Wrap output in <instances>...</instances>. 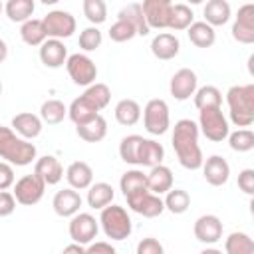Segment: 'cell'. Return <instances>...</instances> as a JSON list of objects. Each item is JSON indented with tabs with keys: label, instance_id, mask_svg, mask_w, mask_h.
<instances>
[{
	"label": "cell",
	"instance_id": "cell-1",
	"mask_svg": "<svg viewBox=\"0 0 254 254\" xmlns=\"http://www.w3.org/2000/svg\"><path fill=\"white\" fill-rule=\"evenodd\" d=\"M198 125L192 119H179L173 127V149L181 163V167L189 171H196L202 167V151L198 145Z\"/></svg>",
	"mask_w": 254,
	"mask_h": 254
},
{
	"label": "cell",
	"instance_id": "cell-2",
	"mask_svg": "<svg viewBox=\"0 0 254 254\" xmlns=\"http://www.w3.org/2000/svg\"><path fill=\"white\" fill-rule=\"evenodd\" d=\"M0 159L8 165L26 167L36 159V145L18 137L10 127L0 125Z\"/></svg>",
	"mask_w": 254,
	"mask_h": 254
},
{
	"label": "cell",
	"instance_id": "cell-3",
	"mask_svg": "<svg viewBox=\"0 0 254 254\" xmlns=\"http://www.w3.org/2000/svg\"><path fill=\"white\" fill-rule=\"evenodd\" d=\"M230 121L236 127H250L254 123V85H232L226 91Z\"/></svg>",
	"mask_w": 254,
	"mask_h": 254
},
{
	"label": "cell",
	"instance_id": "cell-4",
	"mask_svg": "<svg viewBox=\"0 0 254 254\" xmlns=\"http://www.w3.org/2000/svg\"><path fill=\"white\" fill-rule=\"evenodd\" d=\"M99 224L103 228V234L111 240H125V238H129V234L133 230L127 210L119 204H109V206L101 208Z\"/></svg>",
	"mask_w": 254,
	"mask_h": 254
},
{
	"label": "cell",
	"instance_id": "cell-5",
	"mask_svg": "<svg viewBox=\"0 0 254 254\" xmlns=\"http://www.w3.org/2000/svg\"><path fill=\"white\" fill-rule=\"evenodd\" d=\"M198 131L208 139V141H214V143H220L228 137L230 133V127H228V121L222 113L220 107H214V109H202L200 115H198Z\"/></svg>",
	"mask_w": 254,
	"mask_h": 254
},
{
	"label": "cell",
	"instance_id": "cell-6",
	"mask_svg": "<svg viewBox=\"0 0 254 254\" xmlns=\"http://www.w3.org/2000/svg\"><path fill=\"white\" fill-rule=\"evenodd\" d=\"M143 125L147 133L151 135H163L167 133L171 125V115H169V105L165 99H149L145 109H143Z\"/></svg>",
	"mask_w": 254,
	"mask_h": 254
},
{
	"label": "cell",
	"instance_id": "cell-7",
	"mask_svg": "<svg viewBox=\"0 0 254 254\" xmlns=\"http://www.w3.org/2000/svg\"><path fill=\"white\" fill-rule=\"evenodd\" d=\"M65 69L71 77V81L75 85H85L89 87L91 83H95L97 77V65L93 64V60L85 54H71L67 56L65 62Z\"/></svg>",
	"mask_w": 254,
	"mask_h": 254
},
{
	"label": "cell",
	"instance_id": "cell-8",
	"mask_svg": "<svg viewBox=\"0 0 254 254\" xmlns=\"http://www.w3.org/2000/svg\"><path fill=\"white\" fill-rule=\"evenodd\" d=\"M44 190H46V183L32 173V175H24L22 179H18L14 183L12 194H14L16 202H20L24 206H32L42 200Z\"/></svg>",
	"mask_w": 254,
	"mask_h": 254
},
{
	"label": "cell",
	"instance_id": "cell-9",
	"mask_svg": "<svg viewBox=\"0 0 254 254\" xmlns=\"http://www.w3.org/2000/svg\"><path fill=\"white\" fill-rule=\"evenodd\" d=\"M46 36L52 40L69 38L75 32V18L65 10H52L42 18Z\"/></svg>",
	"mask_w": 254,
	"mask_h": 254
},
{
	"label": "cell",
	"instance_id": "cell-10",
	"mask_svg": "<svg viewBox=\"0 0 254 254\" xmlns=\"http://www.w3.org/2000/svg\"><path fill=\"white\" fill-rule=\"evenodd\" d=\"M69 238L75 242V244H91L93 238L97 236V230H99V224L95 220L93 214L89 212H77L71 216L69 220Z\"/></svg>",
	"mask_w": 254,
	"mask_h": 254
},
{
	"label": "cell",
	"instance_id": "cell-11",
	"mask_svg": "<svg viewBox=\"0 0 254 254\" xmlns=\"http://www.w3.org/2000/svg\"><path fill=\"white\" fill-rule=\"evenodd\" d=\"M125 200H127V206H129L133 212H137V214H141V216H145V218H155V216H159V214L165 210L163 198H161L159 194H153L149 189L139 190V192L127 196Z\"/></svg>",
	"mask_w": 254,
	"mask_h": 254
},
{
	"label": "cell",
	"instance_id": "cell-12",
	"mask_svg": "<svg viewBox=\"0 0 254 254\" xmlns=\"http://www.w3.org/2000/svg\"><path fill=\"white\" fill-rule=\"evenodd\" d=\"M141 8H143V16H145L149 30L151 28H155V30L169 28L171 8H173V4L169 0H145L141 4Z\"/></svg>",
	"mask_w": 254,
	"mask_h": 254
},
{
	"label": "cell",
	"instance_id": "cell-13",
	"mask_svg": "<svg viewBox=\"0 0 254 254\" xmlns=\"http://www.w3.org/2000/svg\"><path fill=\"white\" fill-rule=\"evenodd\" d=\"M232 38L240 44L254 42V4H244L238 8L232 24Z\"/></svg>",
	"mask_w": 254,
	"mask_h": 254
},
{
	"label": "cell",
	"instance_id": "cell-14",
	"mask_svg": "<svg viewBox=\"0 0 254 254\" xmlns=\"http://www.w3.org/2000/svg\"><path fill=\"white\" fill-rule=\"evenodd\" d=\"M194 238L202 244H216L222 238V222L216 214H202L194 220L192 226Z\"/></svg>",
	"mask_w": 254,
	"mask_h": 254
},
{
	"label": "cell",
	"instance_id": "cell-15",
	"mask_svg": "<svg viewBox=\"0 0 254 254\" xmlns=\"http://www.w3.org/2000/svg\"><path fill=\"white\" fill-rule=\"evenodd\" d=\"M196 73L189 67H181L179 71L173 73L171 83H169V91L177 101H185L190 95H194L196 91Z\"/></svg>",
	"mask_w": 254,
	"mask_h": 254
},
{
	"label": "cell",
	"instance_id": "cell-16",
	"mask_svg": "<svg viewBox=\"0 0 254 254\" xmlns=\"http://www.w3.org/2000/svg\"><path fill=\"white\" fill-rule=\"evenodd\" d=\"M202 175L204 181L212 187H222L226 185L230 177V165L226 163L224 157L220 155H210L206 161H202Z\"/></svg>",
	"mask_w": 254,
	"mask_h": 254
},
{
	"label": "cell",
	"instance_id": "cell-17",
	"mask_svg": "<svg viewBox=\"0 0 254 254\" xmlns=\"http://www.w3.org/2000/svg\"><path fill=\"white\" fill-rule=\"evenodd\" d=\"M81 196L77 190L73 189H62L54 194V200H52V206H54V212L58 216H64V218H71L73 214L79 212V206H81Z\"/></svg>",
	"mask_w": 254,
	"mask_h": 254
},
{
	"label": "cell",
	"instance_id": "cell-18",
	"mask_svg": "<svg viewBox=\"0 0 254 254\" xmlns=\"http://www.w3.org/2000/svg\"><path fill=\"white\" fill-rule=\"evenodd\" d=\"M40 60L46 67H62L67 62V48L64 46L62 40H52L48 38L42 46H40Z\"/></svg>",
	"mask_w": 254,
	"mask_h": 254
},
{
	"label": "cell",
	"instance_id": "cell-19",
	"mask_svg": "<svg viewBox=\"0 0 254 254\" xmlns=\"http://www.w3.org/2000/svg\"><path fill=\"white\" fill-rule=\"evenodd\" d=\"M34 175L40 177L46 183V187L48 185H58L64 179V167H62V163L54 155H44V157H40L36 161Z\"/></svg>",
	"mask_w": 254,
	"mask_h": 254
},
{
	"label": "cell",
	"instance_id": "cell-20",
	"mask_svg": "<svg viewBox=\"0 0 254 254\" xmlns=\"http://www.w3.org/2000/svg\"><path fill=\"white\" fill-rule=\"evenodd\" d=\"M181 50V42L175 34H169V32H161L157 34L153 40H151V54L157 58V60H173Z\"/></svg>",
	"mask_w": 254,
	"mask_h": 254
},
{
	"label": "cell",
	"instance_id": "cell-21",
	"mask_svg": "<svg viewBox=\"0 0 254 254\" xmlns=\"http://www.w3.org/2000/svg\"><path fill=\"white\" fill-rule=\"evenodd\" d=\"M18 137L30 141L36 139L42 133V119L34 113H18L12 117V127H10Z\"/></svg>",
	"mask_w": 254,
	"mask_h": 254
},
{
	"label": "cell",
	"instance_id": "cell-22",
	"mask_svg": "<svg viewBox=\"0 0 254 254\" xmlns=\"http://www.w3.org/2000/svg\"><path fill=\"white\" fill-rule=\"evenodd\" d=\"M65 179L69 183V189L83 190L93 185V169L85 161H73L65 169Z\"/></svg>",
	"mask_w": 254,
	"mask_h": 254
},
{
	"label": "cell",
	"instance_id": "cell-23",
	"mask_svg": "<svg viewBox=\"0 0 254 254\" xmlns=\"http://www.w3.org/2000/svg\"><path fill=\"white\" fill-rule=\"evenodd\" d=\"M147 189L153 194H163L169 192L173 189V171L165 165H157L151 169V173L147 175Z\"/></svg>",
	"mask_w": 254,
	"mask_h": 254
},
{
	"label": "cell",
	"instance_id": "cell-24",
	"mask_svg": "<svg viewBox=\"0 0 254 254\" xmlns=\"http://www.w3.org/2000/svg\"><path fill=\"white\" fill-rule=\"evenodd\" d=\"M75 133L79 135V139H83V141H87V143H99V141L107 135V121H105V117L99 113V115H95L93 119H89L87 123L77 125V127H75Z\"/></svg>",
	"mask_w": 254,
	"mask_h": 254
},
{
	"label": "cell",
	"instance_id": "cell-25",
	"mask_svg": "<svg viewBox=\"0 0 254 254\" xmlns=\"http://www.w3.org/2000/svg\"><path fill=\"white\" fill-rule=\"evenodd\" d=\"M117 20H125L127 24H131L137 32V36H147L151 30L145 22V16H143V8L139 2H131L127 6H123L117 14Z\"/></svg>",
	"mask_w": 254,
	"mask_h": 254
},
{
	"label": "cell",
	"instance_id": "cell-26",
	"mask_svg": "<svg viewBox=\"0 0 254 254\" xmlns=\"http://www.w3.org/2000/svg\"><path fill=\"white\" fill-rule=\"evenodd\" d=\"M163 159H165L163 145L153 141V139H145L143 137V143H141V149H139V165L153 169L157 165H163Z\"/></svg>",
	"mask_w": 254,
	"mask_h": 254
},
{
	"label": "cell",
	"instance_id": "cell-27",
	"mask_svg": "<svg viewBox=\"0 0 254 254\" xmlns=\"http://www.w3.org/2000/svg\"><path fill=\"white\" fill-rule=\"evenodd\" d=\"M67 115H69V119L73 121V125L77 127V125H83V123H87L89 119H93L95 115H99V111L83 97V95H79V97H75L71 103H69V107H67Z\"/></svg>",
	"mask_w": 254,
	"mask_h": 254
},
{
	"label": "cell",
	"instance_id": "cell-28",
	"mask_svg": "<svg viewBox=\"0 0 254 254\" xmlns=\"http://www.w3.org/2000/svg\"><path fill=\"white\" fill-rule=\"evenodd\" d=\"M113 196H115V190L109 183H93L87 190V204L91 208H105L113 202Z\"/></svg>",
	"mask_w": 254,
	"mask_h": 254
},
{
	"label": "cell",
	"instance_id": "cell-29",
	"mask_svg": "<svg viewBox=\"0 0 254 254\" xmlns=\"http://www.w3.org/2000/svg\"><path fill=\"white\" fill-rule=\"evenodd\" d=\"M230 20V4L226 0H210L204 6V22L208 26H224Z\"/></svg>",
	"mask_w": 254,
	"mask_h": 254
},
{
	"label": "cell",
	"instance_id": "cell-30",
	"mask_svg": "<svg viewBox=\"0 0 254 254\" xmlns=\"http://www.w3.org/2000/svg\"><path fill=\"white\" fill-rule=\"evenodd\" d=\"M189 40L190 44H194L196 48H210L216 40V34H214V28L208 26L206 22H192L189 28Z\"/></svg>",
	"mask_w": 254,
	"mask_h": 254
},
{
	"label": "cell",
	"instance_id": "cell-31",
	"mask_svg": "<svg viewBox=\"0 0 254 254\" xmlns=\"http://www.w3.org/2000/svg\"><path fill=\"white\" fill-rule=\"evenodd\" d=\"M119 189L123 192V196H131L139 190H145L147 189V175L139 169H131V171H125L121 175V181H119Z\"/></svg>",
	"mask_w": 254,
	"mask_h": 254
},
{
	"label": "cell",
	"instance_id": "cell-32",
	"mask_svg": "<svg viewBox=\"0 0 254 254\" xmlns=\"http://www.w3.org/2000/svg\"><path fill=\"white\" fill-rule=\"evenodd\" d=\"M34 10H36L34 0H8L6 6H4V12H6L8 20L10 22H20V24L28 22L32 18Z\"/></svg>",
	"mask_w": 254,
	"mask_h": 254
},
{
	"label": "cell",
	"instance_id": "cell-33",
	"mask_svg": "<svg viewBox=\"0 0 254 254\" xmlns=\"http://www.w3.org/2000/svg\"><path fill=\"white\" fill-rule=\"evenodd\" d=\"M115 119L119 125L131 127L141 119V105L135 99H121L115 105Z\"/></svg>",
	"mask_w": 254,
	"mask_h": 254
},
{
	"label": "cell",
	"instance_id": "cell-34",
	"mask_svg": "<svg viewBox=\"0 0 254 254\" xmlns=\"http://www.w3.org/2000/svg\"><path fill=\"white\" fill-rule=\"evenodd\" d=\"M222 105V93L214 85H202L194 91V107L198 111L202 109H214Z\"/></svg>",
	"mask_w": 254,
	"mask_h": 254
},
{
	"label": "cell",
	"instance_id": "cell-35",
	"mask_svg": "<svg viewBox=\"0 0 254 254\" xmlns=\"http://www.w3.org/2000/svg\"><path fill=\"white\" fill-rule=\"evenodd\" d=\"M20 38H22V42L28 44V46H42V44L48 40L42 20L30 18L28 22H24L22 28H20Z\"/></svg>",
	"mask_w": 254,
	"mask_h": 254
},
{
	"label": "cell",
	"instance_id": "cell-36",
	"mask_svg": "<svg viewBox=\"0 0 254 254\" xmlns=\"http://www.w3.org/2000/svg\"><path fill=\"white\" fill-rule=\"evenodd\" d=\"M65 115H67V107L60 99H48L40 107V119H42V123H48V125L62 123Z\"/></svg>",
	"mask_w": 254,
	"mask_h": 254
},
{
	"label": "cell",
	"instance_id": "cell-37",
	"mask_svg": "<svg viewBox=\"0 0 254 254\" xmlns=\"http://www.w3.org/2000/svg\"><path fill=\"white\" fill-rule=\"evenodd\" d=\"M226 254H254V240L246 232H232L224 240Z\"/></svg>",
	"mask_w": 254,
	"mask_h": 254
},
{
	"label": "cell",
	"instance_id": "cell-38",
	"mask_svg": "<svg viewBox=\"0 0 254 254\" xmlns=\"http://www.w3.org/2000/svg\"><path fill=\"white\" fill-rule=\"evenodd\" d=\"M163 204H165V210H169L171 214H183L190 206V196L183 189H171L163 198Z\"/></svg>",
	"mask_w": 254,
	"mask_h": 254
},
{
	"label": "cell",
	"instance_id": "cell-39",
	"mask_svg": "<svg viewBox=\"0 0 254 254\" xmlns=\"http://www.w3.org/2000/svg\"><path fill=\"white\" fill-rule=\"evenodd\" d=\"M143 137L141 135H127L119 143V157L127 165H139V149H141Z\"/></svg>",
	"mask_w": 254,
	"mask_h": 254
},
{
	"label": "cell",
	"instance_id": "cell-40",
	"mask_svg": "<svg viewBox=\"0 0 254 254\" xmlns=\"http://www.w3.org/2000/svg\"><path fill=\"white\" fill-rule=\"evenodd\" d=\"M97 111H101V109H105L107 105H109V99H111V89L105 85V83H99V81H95V83H91L83 93H81Z\"/></svg>",
	"mask_w": 254,
	"mask_h": 254
},
{
	"label": "cell",
	"instance_id": "cell-41",
	"mask_svg": "<svg viewBox=\"0 0 254 254\" xmlns=\"http://www.w3.org/2000/svg\"><path fill=\"white\" fill-rule=\"evenodd\" d=\"M192 22H194V14H192V10L187 4H173V8H171V22H169L171 30H175V32L187 30Z\"/></svg>",
	"mask_w": 254,
	"mask_h": 254
},
{
	"label": "cell",
	"instance_id": "cell-42",
	"mask_svg": "<svg viewBox=\"0 0 254 254\" xmlns=\"http://www.w3.org/2000/svg\"><path fill=\"white\" fill-rule=\"evenodd\" d=\"M228 145L236 153H248L254 149V133L250 129H236L228 133Z\"/></svg>",
	"mask_w": 254,
	"mask_h": 254
},
{
	"label": "cell",
	"instance_id": "cell-43",
	"mask_svg": "<svg viewBox=\"0 0 254 254\" xmlns=\"http://www.w3.org/2000/svg\"><path fill=\"white\" fill-rule=\"evenodd\" d=\"M81 8H83V16H85L93 26L103 24V22L107 20V6H105L103 0H83Z\"/></svg>",
	"mask_w": 254,
	"mask_h": 254
},
{
	"label": "cell",
	"instance_id": "cell-44",
	"mask_svg": "<svg viewBox=\"0 0 254 254\" xmlns=\"http://www.w3.org/2000/svg\"><path fill=\"white\" fill-rule=\"evenodd\" d=\"M101 42H103V36L97 30V26H89L79 34V48L83 52H95L101 46Z\"/></svg>",
	"mask_w": 254,
	"mask_h": 254
},
{
	"label": "cell",
	"instance_id": "cell-45",
	"mask_svg": "<svg viewBox=\"0 0 254 254\" xmlns=\"http://www.w3.org/2000/svg\"><path fill=\"white\" fill-rule=\"evenodd\" d=\"M135 36H137L135 28H133L131 24H127L125 20H117V22L111 24V28H109V38H111L113 42H117V44L129 42V40H133Z\"/></svg>",
	"mask_w": 254,
	"mask_h": 254
},
{
	"label": "cell",
	"instance_id": "cell-46",
	"mask_svg": "<svg viewBox=\"0 0 254 254\" xmlns=\"http://www.w3.org/2000/svg\"><path fill=\"white\" fill-rule=\"evenodd\" d=\"M137 254H165V250H163V244L157 238L147 236L137 244Z\"/></svg>",
	"mask_w": 254,
	"mask_h": 254
},
{
	"label": "cell",
	"instance_id": "cell-47",
	"mask_svg": "<svg viewBox=\"0 0 254 254\" xmlns=\"http://www.w3.org/2000/svg\"><path fill=\"white\" fill-rule=\"evenodd\" d=\"M238 189L244 194H254V169H244L238 173Z\"/></svg>",
	"mask_w": 254,
	"mask_h": 254
},
{
	"label": "cell",
	"instance_id": "cell-48",
	"mask_svg": "<svg viewBox=\"0 0 254 254\" xmlns=\"http://www.w3.org/2000/svg\"><path fill=\"white\" fill-rule=\"evenodd\" d=\"M16 210V198L8 190H0V218L10 216Z\"/></svg>",
	"mask_w": 254,
	"mask_h": 254
},
{
	"label": "cell",
	"instance_id": "cell-49",
	"mask_svg": "<svg viewBox=\"0 0 254 254\" xmlns=\"http://www.w3.org/2000/svg\"><path fill=\"white\" fill-rule=\"evenodd\" d=\"M14 169L12 165L0 161V190H8L10 187H14Z\"/></svg>",
	"mask_w": 254,
	"mask_h": 254
},
{
	"label": "cell",
	"instance_id": "cell-50",
	"mask_svg": "<svg viewBox=\"0 0 254 254\" xmlns=\"http://www.w3.org/2000/svg\"><path fill=\"white\" fill-rule=\"evenodd\" d=\"M85 254H117V250L109 242H91L85 248Z\"/></svg>",
	"mask_w": 254,
	"mask_h": 254
},
{
	"label": "cell",
	"instance_id": "cell-51",
	"mask_svg": "<svg viewBox=\"0 0 254 254\" xmlns=\"http://www.w3.org/2000/svg\"><path fill=\"white\" fill-rule=\"evenodd\" d=\"M62 254H85V248H83L81 244L71 242V244H67V246L62 250Z\"/></svg>",
	"mask_w": 254,
	"mask_h": 254
},
{
	"label": "cell",
	"instance_id": "cell-52",
	"mask_svg": "<svg viewBox=\"0 0 254 254\" xmlns=\"http://www.w3.org/2000/svg\"><path fill=\"white\" fill-rule=\"evenodd\" d=\"M6 58H8V46H6V42L0 38V64H2Z\"/></svg>",
	"mask_w": 254,
	"mask_h": 254
},
{
	"label": "cell",
	"instance_id": "cell-53",
	"mask_svg": "<svg viewBox=\"0 0 254 254\" xmlns=\"http://www.w3.org/2000/svg\"><path fill=\"white\" fill-rule=\"evenodd\" d=\"M200 254H222V250H218V248H204Z\"/></svg>",
	"mask_w": 254,
	"mask_h": 254
},
{
	"label": "cell",
	"instance_id": "cell-54",
	"mask_svg": "<svg viewBox=\"0 0 254 254\" xmlns=\"http://www.w3.org/2000/svg\"><path fill=\"white\" fill-rule=\"evenodd\" d=\"M2 10H4V6H2V2H0V12H2Z\"/></svg>",
	"mask_w": 254,
	"mask_h": 254
},
{
	"label": "cell",
	"instance_id": "cell-55",
	"mask_svg": "<svg viewBox=\"0 0 254 254\" xmlns=\"http://www.w3.org/2000/svg\"><path fill=\"white\" fill-rule=\"evenodd\" d=\"M0 95H2V81H0Z\"/></svg>",
	"mask_w": 254,
	"mask_h": 254
}]
</instances>
